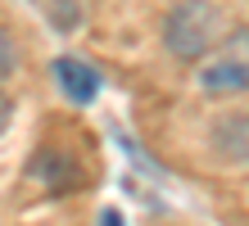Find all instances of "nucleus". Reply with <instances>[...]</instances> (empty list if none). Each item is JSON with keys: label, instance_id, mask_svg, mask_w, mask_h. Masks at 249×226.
Instances as JSON below:
<instances>
[{"label": "nucleus", "instance_id": "1", "mask_svg": "<svg viewBox=\"0 0 249 226\" xmlns=\"http://www.w3.org/2000/svg\"><path fill=\"white\" fill-rule=\"evenodd\" d=\"M213 32H217V9L209 0H181V5L168 14V23H163L168 50L177 59H186V64H195V59L209 54Z\"/></svg>", "mask_w": 249, "mask_h": 226}, {"label": "nucleus", "instance_id": "2", "mask_svg": "<svg viewBox=\"0 0 249 226\" xmlns=\"http://www.w3.org/2000/svg\"><path fill=\"white\" fill-rule=\"evenodd\" d=\"M54 82H59V90L72 104H91L100 95V72L86 64V59H72V54L54 59Z\"/></svg>", "mask_w": 249, "mask_h": 226}, {"label": "nucleus", "instance_id": "3", "mask_svg": "<svg viewBox=\"0 0 249 226\" xmlns=\"http://www.w3.org/2000/svg\"><path fill=\"white\" fill-rule=\"evenodd\" d=\"M204 90H213V95H227V90H245L249 72H245V59H222V64L204 68Z\"/></svg>", "mask_w": 249, "mask_h": 226}, {"label": "nucleus", "instance_id": "4", "mask_svg": "<svg viewBox=\"0 0 249 226\" xmlns=\"http://www.w3.org/2000/svg\"><path fill=\"white\" fill-rule=\"evenodd\" d=\"M46 18L59 27V32H72L82 23V5L77 0H46Z\"/></svg>", "mask_w": 249, "mask_h": 226}, {"label": "nucleus", "instance_id": "5", "mask_svg": "<svg viewBox=\"0 0 249 226\" xmlns=\"http://www.w3.org/2000/svg\"><path fill=\"white\" fill-rule=\"evenodd\" d=\"M18 64V50H14V36L5 32V27H0V77H5V72Z\"/></svg>", "mask_w": 249, "mask_h": 226}, {"label": "nucleus", "instance_id": "6", "mask_svg": "<svg viewBox=\"0 0 249 226\" xmlns=\"http://www.w3.org/2000/svg\"><path fill=\"white\" fill-rule=\"evenodd\" d=\"M9 122H14V100L5 95V90H0V136L9 131Z\"/></svg>", "mask_w": 249, "mask_h": 226}, {"label": "nucleus", "instance_id": "7", "mask_svg": "<svg viewBox=\"0 0 249 226\" xmlns=\"http://www.w3.org/2000/svg\"><path fill=\"white\" fill-rule=\"evenodd\" d=\"M100 226H123V217H118V213H105V217H100Z\"/></svg>", "mask_w": 249, "mask_h": 226}]
</instances>
